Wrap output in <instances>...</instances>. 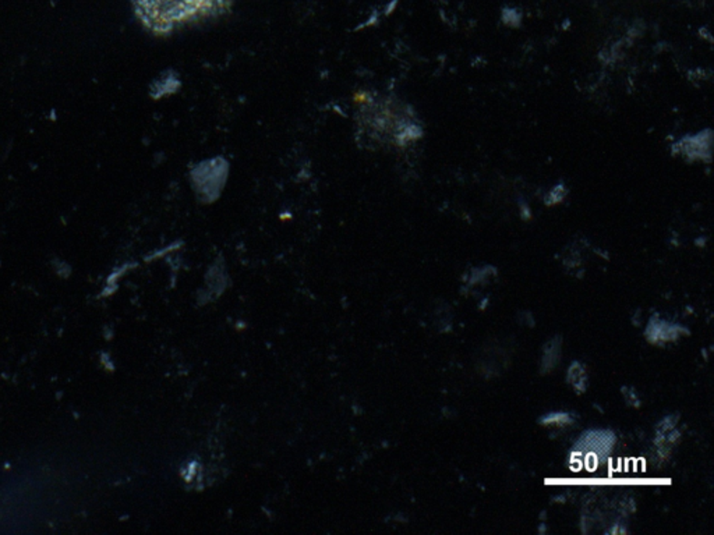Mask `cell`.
Listing matches in <instances>:
<instances>
[{
  "label": "cell",
  "instance_id": "cell-1",
  "mask_svg": "<svg viewBox=\"0 0 714 535\" xmlns=\"http://www.w3.org/2000/svg\"><path fill=\"white\" fill-rule=\"evenodd\" d=\"M354 131L364 148L405 147L421 136L408 105L382 93H364L354 113Z\"/></svg>",
  "mask_w": 714,
  "mask_h": 535
},
{
  "label": "cell",
  "instance_id": "cell-2",
  "mask_svg": "<svg viewBox=\"0 0 714 535\" xmlns=\"http://www.w3.org/2000/svg\"><path fill=\"white\" fill-rule=\"evenodd\" d=\"M138 22L156 35L228 12L229 0H132Z\"/></svg>",
  "mask_w": 714,
  "mask_h": 535
},
{
  "label": "cell",
  "instance_id": "cell-3",
  "mask_svg": "<svg viewBox=\"0 0 714 535\" xmlns=\"http://www.w3.org/2000/svg\"><path fill=\"white\" fill-rule=\"evenodd\" d=\"M614 443H616V438L612 433H606V431H590L582 436L578 446L580 451L600 457L601 454H607L611 451Z\"/></svg>",
  "mask_w": 714,
  "mask_h": 535
},
{
  "label": "cell",
  "instance_id": "cell-4",
  "mask_svg": "<svg viewBox=\"0 0 714 535\" xmlns=\"http://www.w3.org/2000/svg\"><path fill=\"white\" fill-rule=\"evenodd\" d=\"M682 331H687V329L681 328L679 325H671L669 322L660 321V319L654 316L649 322L648 328H646V337H648L650 343L663 345V343L679 339Z\"/></svg>",
  "mask_w": 714,
  "mask_h": 535
},
{
  "label": "cell",
  "instance_id": "cell-5",
  "mask_svg": "<svg viewBox=\"0 0 714 535\" xmlns=\"http://www.w3.org/2000/svg\"><path fill=\"white\" fill-rule=\"evenodd\" d=\"M182 87L181 77L174 70H166L158 79L154 80L150 87V95L153 100L171 97Z\"/></svg>",
  "mask_w": 714,
  "mask_h": 535
},
{
  "label": "cell",
  "instance_id": "cell-6",
  "mask_svg": "<svg viewBox=\"0 0 714 535\" xmlns=\"http://www.w3.org/2000/svg\"><path fill=\"white\" fill-rule=\"evenodd\" d=\"M562 355V340L560 336L552 337L550 342H547L543 347V355H541V373L549 374L557 367Z\"/></svg>",
  "mask_w": 714,
  "mask_h": 535
},
{
  "label": "cell",
  "instance_id": "cell-7",
  "mask_svg": "<svg viewBox=\"0 0 714 535\" xmlns=\"http://www.w3.org/2000/svg\"><path fill=\"white\" fill-rule=\"evenodd\" d=\"M568 384L572 386L578 394H583L588 388V371L585 365L580 361H575L570 365L567 374Z\"/></svg>",
  "mask_w": 714,
  "mask_h": 535
},
{
  "label": "cell",
  "instance_id": "cell-8",
  "mask_svg": "<svg viewBox=\"0 0 714 535\" xmlns=\"http://www.w3.org/2000/svg\"><path fill=\"white\" fill-rule=\"evenodd\" d=\"M543 425H568L572 423V417L568 413H551L541 418Z\"/></svg>",
  "mask_w": 714,
  "mask_h": 535
}]
</instances>
